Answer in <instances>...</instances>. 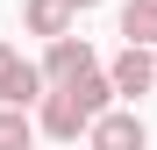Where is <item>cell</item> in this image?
I'll return each instance as SVG.
<instances>
[{
	"mask_svg": "<svg viewBox=\"0 0 157 150\" xmlns=\"http://www.w3.org/2000/svg\"><path fill=\"white\" fill-rule=\"evenodd\" d=\"M93 43H78V36H64V43H50V57H43V86L50 93H64V86H78V79H93Z\"/></svg>",
	"mask_w": 157,
	"mask_h": 150,
	"instance_id": "cell-1",
	"label": "cell"
},
{
	"mask_svg": "<svg viewBox=\"0 0 157 150\" xmlns=\"http://www.w3.org/2000/svg\"><path fill=\"white\" fill-rule=\"evenodd\" d=\"M43 93V64H29L14 43H0V107H29Z\"/></svg>",
	"mask_w": 157,
	"mask_h": 150,
	"instance_id": "cell-2",
	"label": "cell"
},
{
	"mask_svg": "<svg viewBox=\"0 0 157 150\" xmlns=\"http://www.w3.org/2000/svg\"><path fill=\"white\" fill-rule=\"evenodd\" d=\"M93 107L78 93H43V136H57V143H71V136H93Z\"/></svg>",
	"mask_w": 157,
	"mask_h": 150,
	"instance_id": "cell-3",
	"label": "cell"
},
{
	"mask_svg": "<svg viewBox=\"0 0 157 150\" xmlns=\"http://www.w3.org/2000/svg\"><path fill=\"white\" fill-rule=\"evenodd\" d=\"M86 150H150V136H143V121H136V114H121V107H114V114H100V121H93Z\"/></svg>",
	"mask_w": 157,
	"mask_h": 150,
	"instance_id": "cell-4",
	"label": "cell"
},
{
	"mask_svg": "<svg viewBox=\"0 0 157 150\" xmlns=\"http://www.w3.org/2000/svg\"><path fill=\"white\" fill-rule=\"evenodd\" d=\"M107 79H114V93H128V100H136V93H150V79H157V57L128 43L121 57H114V71H107Z\"/></svg>",
	"mask_w": 157,
	"mask_h": 150,
	"instance_id": "cell-5",
	"label": "cell"
},
{
	"mask_svg": "<svg viewBox=\"0 0 157 150\" xmlns=\"http://www.w3.org/2000/svg\"><path fill=\"white\" fill-rule=\"evenodd\" d=\"M71 0H21V21H29L36 36H50V43H64V29H71Z\"/></svg>",
	"mask_w": 157,
	"mask_h": 150,
	"instance_id": "cell-6",
	"label": "cell"
},
{
	"mask_svg": "<svg viewBox=\"0 0 157 150\" xmlns=\"http://www.w3.org/2000/svg\"><path fill=\"white\" fill-rule=\"evenodd\" d=\"M121 36L136 43V50L157 43V0H128V7H121Z\"/></svg>",
	"mask_w": 157,
	"mask_h": 150,
	"instance_id": "cell-7",
	"label": "cell"
},
{
	"mask_svg": "<svg viewBox=\"0 0 157 150\" xmlns=\"http://www.w3.org/2000/svg\"><path fill=\"white\" fill-rule=\"evenodd\" d=\"M29 114H21V107H0V150H29Z\"/></svg>",
	"mask_w": 157,
	"mask_h": 150,
	"instance_id": "cell-8",
	"label": "cell"
},
{
	"mask_svg": "<svg viewBox=\"0 0 157 150\" xmlns=\"http://www.w3.org/2000/svg\"><path fill=\"white\" fill-rule=\"evenodd\" d=\"M71 7H93V0H71Z\"/></svg>",
	"mask_w": 157,
	"mask_h": 150,
	"instance_id": "cell-9",
	"label": "cell"
}]
</instances>
